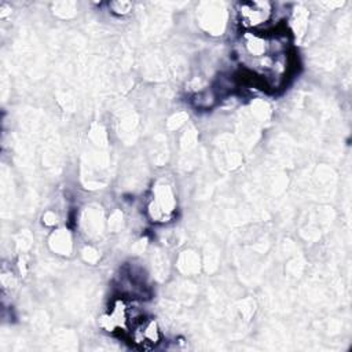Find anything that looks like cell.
<instances>
[{
    "label": "cell",
    "instance_id": "2",
    "mask_svg": "<svg viewBox=\"0 0 352 352\" xmlns=\"http://www.w3.org/2000/svg\"><path fill=\"white\" fill-rule=\"evenodd\" d=\"M131 340L140 348H151L160 341V330L154 319L140 318L131 327Z\"/></svg>",
    "mask_w": 352,
    "mask_h": 352
},
{
    "label": "cell",
    "instance_id": "1",
    "mask_svg": "<svg viewBox=\"0 0 352 352\" xmlns=\"http://www.w3.org/2000/svg\"><path fill=\"white\" fill-rule=\"evenodd\" d=\"M274 7L270 1H243L238 6V14L241 23L248 28L257 30L271 19Z\"/></svg>",
    "mask_w": 352,
    "mask_h": 352
}]
</instances>
